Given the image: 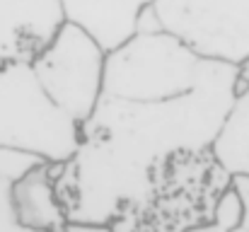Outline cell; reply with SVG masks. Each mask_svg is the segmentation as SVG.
<instances>
[{"label": "cell", "instance_id": "cell-16", "mask_svg": "<svg viewBox=\"0 0 249 232\" xmlns=\"http://www.w3.org/2000/svg\"><path fill=\"white\" fill-rule=\"evenodd\" d=\"M184 232H213L211 228H208V223H201V225H194V228H189V230Z\"/></svg>", "mask_w": 249, "mask_h": 232}, {"label": "cell", "instance_id": "cell-6", "mask_svg": "<svg viewBox=\"0 0 249 232\" xmlns=\"http://www.w3.org/2000/svg\"><path fill=\"white\" fill-rule=\"evenodd\" d=\"M63 24L61 0H0V66L32 63Z\"/></svg>", "mask_w": 249, "mask_h": 232}, {"label": "cell", "instance_id": "cell-11", "mask_svg": "<svg viewBox=\"0 0 249 232\" xmlns=\"http://www.w3.org/2000/svg\"><path fill=\"white\" fill-rule=\"evenodd\" d=\"M46 157L24 148H12V145H0V181L15 184L22 177H27L32 169H36Z\"/></svg>", "mask_w": 249, "mask_h": 232}, {"label": "cell", "instance_id": "cell-7", "mask_svg": "<svg viewBox=\"0 0 249 232\" xmlns=\"http://www.w3.org/2000/svg\"><path fill=\"white\" fill-rule=\"evenodd\" d=\"M66 22L83 27L109 54L138 34V19L155 0H61Z\"/></svg>", "mask_w": 249, "mask_h": 232}, {"label": "cell", "instance_id": "cell-4", "mask_svg": "<svg viewBox=\"0 0 249 232\" xmlns=\"http://www.w3.org/2000/svg\"><path fill=\"white\" fill-rule=\"evenodd\" d=\"M29 66L51 104L78 126H83L99 107L104 94L107 51L83 27L66 22Z\"/></svg>", "mask_w": 249, "mask_h": 232}, {"label": "cell", "instance_id": "cell-2", "mask_svg": "<svg viewBox=\"0 0 249 232\" xmlns=\"http://www.w3.org/2000/svg\"><path fill=\"white\" fill-rule=\"evenodd\" d=\"M211 58L196 54L172 32L136 34L107 54L104 94L131 102H155L198 87Z\"/></svg>", "mask_w": 249, "mask_h": 232}, {"label": "cell", "instance_id": "cell-9", "mask_svg": "<svg viewBox=\"0 0 249 232\" xmlns=\"http://www.w3.org/2000/svg\"><path fill=\"white\" fill-rule=\"evenodd\" d=\"M211 157L230 179H249V89L237 94L232 109L228 111L211 145Z\"/></svg>", "mask_w": 249, "mask_h": 232}, {"label": "cell", "instance_id": "cell-12", "mask_svg": "<svg viewBox=\"0 0 249 232\" xmlns=\"http://www.w3.org/2000/svg\"><path fill=\"white\" fill-rule=\"evenodd\" d=\"M10 186L7 181H0V232H34L19 225L12 211V198H10Z\"/></svg>", "mask_w": 249, "mask_h": 232}, {"label": "cell", "instance_id": "cell-5", "mask_svg": "<svg viewBox=\"0 0 249 232\" xmlns=\"http://www.w3.org/2000/svg\"><path fill=\"white\" fill-rule=\"evenodd\" d=\"M167 32L203 58H249V0H155Z\"/></svg>", "mask_w": 249, "mask_h": 232}, {"label": "cell", "instance_id": "cell-14", "mask_svg": "<svg viewBox=\"0 0 249 232\" xmlns=\"http://www.w3.org/2000/svg\"><path fill=\"white\" fill-rule=\"evenodd\" d=\"M61 232H119L114 225H99V223H66Z\"/></svg>", "mask_w": 249, "mask_h": 232}, {"label": "cell", "instance_id": "cell-3", "mask_svg": "<svg viewBox=\"0 0 249 232\" xmlns=\"http://www.w3.org/2000/svg\"><path fill=\"white\" fill-rule=\"evenodd\" d=\"M78 143L80 126L51 104L29 63L0 66V145L68 162Z\"/></svg>", "mask_w": 249, "mask_h": 232}, {"label": "cell", "instance_id": "cell-15", "mask_svg": "<svg viewBox=\"0 0 249 232\" xmlns=\"http://www.w3.org/2000/svg\"><path fill=\"white\" fill-rule=\"evenodd\" d=\"M245 89H249V58H245L237 66V94Z\"/></svg>", "mask_w": 249, "mask_h": 232}, {"label": "cell", "instance_id": "cell-8", "mask_svg": "<svg viewBox=\"0 0 249 232\" xmlns=\"http://www.w3.org/2000/svg\"><path fill=\"white\" fill-rule=\"evenodd\" d=\"M61 162H41L27 177L10 186L12 211L19 225L34 232H61L68 223L66 206L58 196L56 177Z\"/></svg>", "mask_w": 249, "mask_h": 232}, {"label": "cell", "instance_id": "cell-13", "mask_svg": "<svg viewBox=\"0 0 249 232\" xmlns=\"http://www.w3.org/2000/svg\"><path fill=\"white\" fill-rule=\"evenodd\" d=\"M232 186L240 191L242 203H245V218H242V225H240L235 232H249V179L247 177H237V179H232Z\"/></svg>", "mask_w": 249, "mask_h": 232}, {"label": "cell", "instance_id": "cell-10", "mask_svg": "<svg viewBox=\"0 0 249 232\" xmlns=\"http://www.w3.org/2000/svg\"><path fill=\"white\" fill-rule=\"evenodd\" d=\"M242 218H245V203H242V196L240 191L230 184L215 201L213 206V213H211V220H208V228L213 232H235L242 225Z\"/></svg>", "mask_w": 249, "mask_h": 232}, {"label": "cell", "instance_id": "cell-1", "mask_svg": "<svg viewBox=\"0 0 249 232\" xmlns=\"http://www.w3.org/2000/svg\"><path fill=\"white\" fill-rule=\"evenodd\" d=\"M235 99L237 66L215 58L189 94L155 102L102 97L80 126L75 155L58 164L68 223L119 225L143 211L172 162L211 153Z\"/></svg>", "mask_w": 249, "mask_h": 232}]
</instances>
